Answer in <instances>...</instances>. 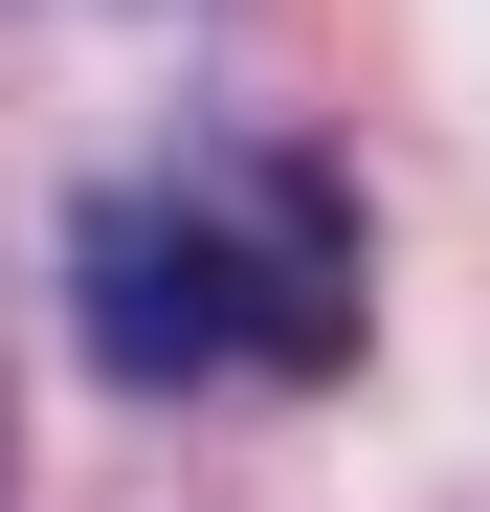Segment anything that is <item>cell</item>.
<instances>
[{
	"label": "cell",
	"mask_w": 490,
	"mask_h": 512,
	"mask_svg": "<svg viewBox=\"0 0 490 512\" xmlns=\"http://www.w3.org/2000/svg\"><path fill=\"white\" fill-rule=\"evenodd\" d=\"M67 312H90L112 379H335L357 357V179L335 156H179V179H112L67 223Z\"/></svg>",
	"instance_id": "6da1fadb"
},
{
	"label": "cell",
	"mask_w": 490,
	"mask_h": 512,
	"mask_svg": "<svg viewBox=\"0 0 490 512\" xmlns=\"http://www.w3.org/2000/svg\"><path fill=\"white\" fill-rule=\"evenodd\" d=\"M0 490H23V446H0Z\"/></svg>",
	"instance_id": "7a4b0ae2"
}]
</instances>
